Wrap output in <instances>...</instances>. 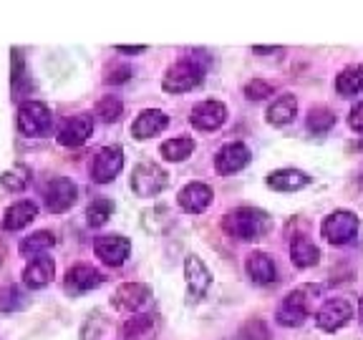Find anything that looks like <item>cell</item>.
Returning a JSON list of instances; mask_svg holds the SVG:
<instances>
[{
	"label": "cell",
	"instance_id": "obj_22",
	"mask_svg": "<svg viewBox=\"0 0 363 340\" xmlns=\"http://www.w3.org/2000/svg\"><path fill=\"white\" fill-rule=\"evenodd\" d=\"M308 184H311V176L301 169H275L267 174V187L275 192H298Z\"/></svg>",
	"mask_w": 363,
	"mask_h": 340
},
{
	"label": "cell",
	"instance_id": "obj_12",
	"mask_svg": "<svg viewBox=\"0 0 363 340\" xmlns=\"http://www.w3.org/2000/svg\"><path fill=\"white\" fill-rule=\"evenodd\" d=\"M149 302H152V288L144 283H124L111 295V305L124 312H139Z\"/></svg>",
	"mask_w": 363,
	"mask_h": 340
},
{
	"label": "cell",
	"instance_id": "obj_19",
	"mask_svg": "<svg viewBox=\"0 0 363 340\" xmlns=\"http://www.w3.org/2000/svg\"><path fill=\"white\" fill-rule=\"evenodd\" d=\"M169 126V116L162 108H144L131 124V136L134 139H152L159 131H164Z\"/></svg>",
	"mask_w": 363,
	"mask_h": 340
},
{
	"label": "cell",
	"instance_id": "obj_4",
	"mask_svg": "<svg viewBox=\"0 0 363 340\" xmlns=\"http://www.w3.org/2000/svg\"><path fill=\"white\" fill-rule=\"evenodd\" d=\"M53 113L51 108L40 101H26L18 108V129L28 139H43L51 134Z\"/></svg>",
	"mask_w": 363,
	"mask_h": 340
},
{
	"label": "cell",
	"instance_id": "obj_17",
	"mask_svg": "<svg viewBox=\"0 0 363 340\" xmlns=\"http://www.w3.org/2000/svg\"><path fill=\"white\" fill-rule=\"evenodd\" d=\"M184 280H187V290L192 300H199L212 285V272L207 270L202 260L197 255L184 257Z\"/></svg>",
	"mask_w": 363,
	"mask_h": 340
},
{
	"label": "cell",
	"instance_id": "obj_11",
	"mask_svg": "<svg viewBox=\"0 0 363 340\" xmlns=\"http://www.w3.org/2000/svg\"><path fill=\"white\" fill-rule=\"evenodd\" d=\"M94 252L106 267H119L129 260L131 242L124 234H101L94 239Z\"/></svg>",
	"mask_w": 363,
	"mask_h": 340
},
{
	"label": "cell",
	"instance_id": "obj_38",
	"mask_svg": "<svg viewBox=\"0 0 363 340\" xmlns=\"http://www.w3.org/2000/svg\"><path fill=\"white\" fill-rule=\"evenodd\" d=\"M116 51L134 56V53H142V51H147V48H144V45H116Z\"/></svg>",
	"mask_w": 363,
	"mask_h": 340
},
{
	"label": "cell",
	"instance_id": "obj_37",
	"mask_svg": "<svg viewBox=\"0 0 363 340\" xmlns=\"http://www.w3.org/2000/svg\"><path fill=\"white\" fill-rule=\"evenodd\" d=\"M348 126H351L353 131H358V134H363V101H358L356 106L351 108V113H348Z\"/></svg>",
	"mask_w": 363,
	"mask_h": 340
},
{
	"label": "cell",
	"instance_id": "obj_32",
	"mask_svg": "<svg viewBox=\"0 0 363 340\" xmlns=\"http://www.w3.org/2000/svg\"><path fill=\"white\" fill-rule=\"evenodd\" d=\"M26 305H28L26 293H23L18 285H6V288H0V312H16Z\"/></svg>",
	"mask_w": 363,
	"mask_h": 340
},
{
	"label": "cell",
	"instance_id": "obj_34",
	"mask_svg": "<svg viewBox=\"0 0 363 340\" xmlns=\"http://www.w3.org/2000/svg\"><path fill=\"white\" fill-rule=\"evenodd\" d=\"M245 96L250 101H265L267 96H272V86L262 79H252L245 84Z\"/></svg>",
	"mask_w": 363,
	"mask_h": 340
},
{
	"label": "cell",
	"instance_id": "obj_8",
	"mask_svg": "<svg viewBox=\"0 0 363 340\" xmlns=\"http://www.w3.org/2000/svg\"><path fill=\"white\" fill-rule=\"evenodd\" d=\"M124 169V152L121 147H101L91 162V179L96 184H108Z\"/></svg>",
	"mask_w": 363,
	"mask_h": 340
},
{
	"label": "cell",
	"instance_id": "obj_24",
	"mask_svg": "<svg viewBox=\"0 0 363 340\" xmlns=\"http://www.w3.org/2000/svg\"><path fill=\"white\" fill-rule=\"evenodd\" d=\"M298 116V98L293 94H283L267 106V124L272 126H288Z\"/></svg>",
	"mask_w": 363,
	"mask_h": 340
},
{
	"label": "cell",
	"instance_id": "obj_28",
	"mask_svg": "<svg viewBox=\"0 0 363 340\" xmlns=\"http://www.w3.org/2000/svg\"><path fill=\"white\" fill-rule=\"evenodd\" d=\"M192 152H194V142L189 139V136H177V139H169V142H164L162 144V149H159L162 159H167V162H172V164L189 159L192 157Z\"/></svg>",
	"mask_w": 363,
	"mask_h": 340
},
{
	"label": "cell",
	"instance_id": "obj_27",
	"mask_svg": "<svg viewBox=\"0 0 363 340\" xmlns=\"http://www.w3.org/2000/svg\"><path fill=\"white\" fill-rule=\"evenodd\" d=\"M154 330H157V323H154V315H139L129 317L124 325H121V335L126 340H152Z\"/></svg>",
	"mask_w": 363,
	"mask_h": 340
},
{
	"label": "cell",
	"instance_id": "obj_40",
	"mask_svg": "<svg viewBox=\"0 0 363 340\" xmlns=\"http://www.w3.org/2000/svg\"><path fill=\"white\" fill-rule=\"evenodd\" d=\"M361 317H363V295H361Z\"/></svg>",
	"mask_w": 363,
	"mask_h": 340
},
{
	"label": "cell",
	"instance_id": "obj_30",
	"mask_svg": "<svg viewBox=\"0 0 363 340\" xmlns=\"http://www.w3.org/2000/svg\"><path fill=\"white\" fill-rule=\"evenodd\" d=\"M111 215H113V202H111V199H106V197L94 199V202L86 207V225L94 227V230H99V227L106 225Z\"/></svg>",
	"mask_w": 363,
	"mask_h": 340
},
{
	"label": "cell",
	"instance_id": "obj_29",
	"mask_svg": "<svg viewBox=\"0 0 363 340\" xmlns=\"http://www.w3.org/2000/svg\"><path fill=\"white\" fill-rule=\"evenodd\" d=\"M306 126L311 134H328V131L335 126V113L325 106H315L308 111Z\"/></svg>",
	"mask_w": 363,
	"mask_h": 340
},
{
	"label": "cell",
	"instance_id": "obj_7",
	"mask_svg": "<svg viewBox=\"0 0 363 340\" xmlns=\"http://www.w3.org/2000/svg\"><path fill=\"white\" fill-rule=\"evenodd\" d=\"M167 187H169V174L159 164L144 162V164H136L131 171V189L139 197H157Z\"/></svg>",
	"mask_w": 363,
	"mask_h": 340
},
{
	"label": "cell",
	"instance_id": "obj_6",
	"mask_svg": "<svg viewBox=\"0 0 363 340\" xmlns=\"http://www.w3.org/2000/svg\"><path fill=\"white\" fill-rule=\"evenodd\" d=\"M358 227H361V222H358V217L351 210H338L323 220L320 234L325 237V242L340 247V244L353 242V237L358 234Z\"/></svg>",
	"mask_w": 363,
	"mask_h": 340
},
{
	"label": "cell",
	"instance_id": "obj_33",
	"mask_svg": "<svg viewBox=\"0 0 363 340\" xmlns=\"http://www.w3.org/2000/svg\"><path fill=\"white\" fill-rule=\"evenodd\" d=\"M240 340H272L270 328L260 317H250L240 325Z\"/></svg>",
	"mask_w": 363,
	"mask_h": 340
},
{
	"label": "cell",
	"instance_id": "obj_14",
	"mask_svg": "<svg viewBox=\"0 0 363 340\" xmlns=\"http://www.w3.org/2000/svg\"><path fill=\"white\" fill-rule=\"evenodd\" d=\"M212 199H215V192H212L210 184L204 181H189L184 187L179 189L177 194V202L187 215H202V212L210 210Z\"/></svg>",
	"mask_w": 363,
	"mask_h": 340
},
{
	"label": "cell",
	"instance_id": "obj_15",
	"mask_svg": "<svg viewBox=\"0 0 363 340\" xmlns=\"http://www.w3.org/2000/svg\"><path fill=\"white\" fill-rule=\"evenodd\" d=\"M250 159H252V152L247 149V144L230 142L217 152L215 169H217V174H222V176L238 174L240 169H245V166L250 164Z\"/></svg>",
	"mask_w": 363,
	"mask_h": 340
},
{
	"label": "cell",
	"instance_id": "obj_13",
	"mask_svg": "<svg viewBox=\"0 0 363 340\" xmlns=\"http://www.w3.org/2000/svg\"><path fill=\"white\" fill-rule=\"evenodd\" d=\"M353 317V305L346 298H330L318 307V328L325 333H335Z\"/></svg>",
	"mask_w": 363,
	"mask_h": 340
},
{
	"label": "cell",
	"instance_id": "obj_31",
	"mask_svg": "<svg viewBox=\"0 0 363 340\" xmlns=\"http://www.w3.org/2000/svg\"><path fill=\"white\" fill-rule=\"evenodd\" d=\"M124 113V103L119 96H101V101H96V119L101 124H116Z\"/></svg>",
	"mask_w": 363,
	"mask_h": 340
},
{
	"label": "cell",
	"instance_id": "obj_35",
	"mask_svg": "<svg viewBox=\"0 0 363 340\" xmlns=\"http://www.w3.org/2000/svg\"><path fill=\"white\" fill-rule=\"evenodd\" d=\"M0 184L6 189H11V192H23L26 184H28V179H26V171L23 169H11L0 176Z\"/></svg>",
	"mask_w": 363,
	"mask_h": 340
},
{
	"label": "cell",
	"instance_id": "obj_21",
	"mask_svg": "<svg viewBox=\"0 0 363 340\" xmlns=\"http://www.w3.org/2000/svg\"><path fill=\"white\" fill-rule=\"evenodd\" d=\"M245 270L255 285H272L278 280V267L267 252H252L245 262Z\"/></svg>",
	"mask_w": 363,
	"mask_h": 340
},
{
	"label": "cell",
	"instance_id": "obj_36",
	"mask_svg": "<svg viewBox=\"0 0 363 340\" xmlns=\"http://www.w3.org/2000/svg\"><path fill=\"white\" fill-rule=\"evenodd\" d=\"M131 76V68L129 66H121V63H113V66L106 68V84H124V81H129Z\"/></svg>",
	"mask_w": 363,
	"mask_h": 340
},
{
	"label": "cell",
	"instance_id": "obj_5",
	"mask_svg": "<svg viewBox=\"0 0 363 340\" xmlns=\"http://www.w3.org/2000/svg\"><path fill=\"white\" fill-rule=\"evenodd\" d=\"M79 199V187L68 176H53L45 181L43 187V207L51 215H63L76 204Z\"/></svg>",
	"mask_w": 363,
	"mask_h": 340
},
{
	"label": "cell",
	"instance_id": "obj_16",
	"mask_svg": "<svg viewBox=\"0 0 363 340\" xmlns=\"http://www.w3.org/2000/svg\"><path fill=\"white\" fill-rule=\"evenodd\" d=\"M189 121L199 131H215L227 121V106L222 101H199L194 103Z\"/></svg>",
	"mask_w": 363,
	"mask_h": 340
},
{
	"label": "cell",
	"instance_id": "obj_1",
	"mask_svg": "<svg viewBox=\"0 0 363 340\" xmlns=\"http://www.w3.org/2000/svg\"><path fill=\"white\" fill-rule=\"evenodd\" d=\"M270 215L257 207H238L222 217V230L240 242H255L270 232Z\"/></svg>",
	"mask_w": 363,
	"mask_h": 340
},
{
	"label": "cell",
	"instance_id": "obj_26",
	"mask_svg": "<svg viewBox=\"0 0 363 340\" xmlns=\"http://www.w3.org/2000/svg\"><path fill=\"white\" fill-rule=\"evenodd\" d=\"M335 91L340 96H356L363 91V63L343 68L338 76H335Z\"/></svg>",
	"mask_w": 363,
	"mask_h": 340
},
{
	"label": "cell",
	"instance_id": "obj_25",
	"mask_svg": "<svg viewBox=\"0 0 363 340\" xmlns=\"http://www.w3.org/2000/svg\"><path fill=\"white\" fill-rule=\"evenodd\" d=\"M53 244H56V234H53L51 230H38V232H30L28 237L21 239L18 252H21L23 257H28V260H33V257L45 255Z\"/></svg>",
	"mask_w": 363,
	"mask_h": 340
},
{
	"label": "cell",
	"instance_id": "obj_39",
	"mask_svg": "<svg viewBox=\"0 0 363 340\" xmlns=\"http://www.w3.org/2000/svg\"><path fill=\"white\" fill-rule=\"evenodd\" d=\"M252 51L255 53H275V51H280L278 45H252Z\"/></svg>",
	"mask_w": 363,
	"mask_h": 340
},
{
	"label": "cell",
	"instance_id": "obj_18",
	"mask_svg": "<svg viewBox=\"0 0 363 340\" xmlns=\"http://www.w3.org/2000/svg\"><path fill=\"white\" fill-rule=\"evenodd\" d=\"M53 278H56V262L48 255L33 257V260L26 265V270H23V285L28 290L48 288V285L53 283Z\"/></svg>",
	"mask_w": 363,
	"mask_h": 340
},
{
	"label": "cell",
	"instance_id": "obj_23",
	"mask_svg": "<svg viewBox=\"0 0 363 340\" xmlns=\"http://www.w3.org/2000/svg\"><path fill=\"white\" fill-rule=\"evenodd\" d=\"M290 260L298 270H308V267H315L320 262V249L306 234H295L290 242Z\"/></svg>",
	"mask_w": 363,
	"mask_h": 340
},
{
	"label": "cell",
	"instance_id": "obj_20",
	"mask_svg": "<svg viewBox=\"0 0 363 340\" xmlns=\"http://www.w3.org/2000/svg\"><path fill=\"white\" fill-rule=\"evenodd\" d=\"M35 217H38V204L30 202V199H18L3 215V227L8 232H21L23 227H28Z\"/></svg>",
	"mask_w": 363,
	"mask_h": 340
},
{
	"label": "cell",
	"instance_id": "obj_41",
	"mask_svg": "<svg viewBox=\"0 0 363 340\" xmlns=\"http://www.w3.org/2000/svg\"><path fill=\"white\" fill-rule=\"evenodd\" d=\"M361 149H363V142H361Z\"/></svg>",
	"mask_w": 363,
	"mask_h": 340
},
{
	"label": "cell",
	"instance_id": "obj_10",
	"mask_svg": "<svg viewBox=\"0 0 363 340\" xmlns=\"http://www.w3.org/2000/svg\"><path fill=\"white\" fill-rule=\"evenodd\" d=\"M91 134H94V116H89V113H74V116L63 119V124L58 126L56 142L61 147L76 149L89 142Z\"/></svg>",
	"mask_w": 363,
	"mask_h": 340
},
{
	"label": "cell",
	"instance_id": "obj_3",
	"mask_svg": "<svg viewBox=\"0 0 363 340\" xmlns=\"http://www.w3.org/2000/svg\"><path fill=\"white\" fill-rule=\"evenodd\" d=\"M204 71H207V66H204L199 58L184 56L167 68L164 81H162V89H164L167 94H187V91L197 89V86L202 84Z\"/></svg>",
	"mask_w": 363,
	"mask_h": 340
},
{
	"label": "cell",
	"instance_id": "obj_2",
	"mask_svg": "<svg viewBox=\"0 0 363 340\" xmlns=\"http://www.w3.org/2000/svg\"><path fill=\"white\" fill-rule=\"evenodd\" d=\"M323 295L320 285H303V288H295L293 293H288L283 298V302L275 310L278 323L285 328H298V325L306 323V317L315 310V300Z\"/></svg>",
	"mask_w": 363,
	"mask_h": 340
},
{
	"label": "cell",
	"instance_id": "obj_9",
	"mask_svg": "<svg viewBox=\"0 0 363 340\" xmlns=\"http://www.w3.org/2000/svg\"><path fill=\"white\" fill-rule=\"evenodd\" d=\"M101 285H104V275L96 267L86 265V262H79V265H74L63 275V290H66V295H71V298L91 293V290L101 288Z\"/></svg>",
	"mask_w": 363,
	"mask_h": 340
}]
</instances>
